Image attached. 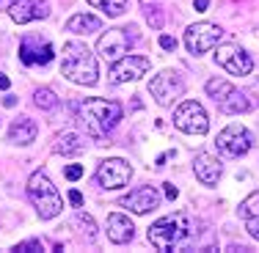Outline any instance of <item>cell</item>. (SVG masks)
Returning a JSON list of instances; mask_svg holds the SVG:
<instances>
[{
	"label": "cell",
	"mask_w": 259,
	"mask_h": 253,
	"mask_svg": "<svg viewBox=\"0 0 259 253\" xmlns=\"http://www.w3.org/2000/svg\"><path fill=\"white\" fill-rule=\"evenodd\" d=\"M121 105L113 99H85L77 108V121L91 140H105L121 121Z\"/></svg>",
	"instance_id": "1"
},
{
	"label": "cell",
	"mask_w": 259,
	"mask_h": 253,
	"mask_svg": "<svg viewBox=\"0 0 259 253\" xmlns=\"http://www.w3.org/2000/svg\"><path fill=\"white\" fill-rule=\"evenodd\" d=\"M61 72L77 85H94L100 80L97 69V58L83 41H66L64 44V61H61Z\"/></svg>",
	"instance_id": "2"
},
{
	"label": "cell",
	"mask_w": 259,
	"mask_h": 253,
	"mask_svg": "<svg viewBox=\"0 0 259 253\" xmlns=\"http://www.w3.org/2000/svg\"><path fill=\"white\" fill-rule=\"evenodd\" d=\"M190 234V223H188V215L185 212H174V215H165L160 218L155 226H149L146 231V239L152 242V248L157 250H174L188 239Z\"/></svg>",
	"instance_id": "3"
},
{
	"label": "cell",
	"mask_w": 259,
	"mask_h": 253,
	"mask_svg": "<svg viewBox=\"0 0 259 253\" xmlns=\"http://www.w3.org/2000/svg\"><path fill=\"white\" fill-rule=\"evenodd\" d=\"M28 195H30V201H33V207H36L41 220H50L55 215H61V209H64V198L58 195L55 184L41 171H36L28 179Z\"/></svg>",
	"instance_id": "4"
},
{
	"label": "cell",
	"mask_w": 259,
	"mask_h": 253,
	"mask_svg": "<svg viewBox=\"0 0 259 253\" xmlns=\"http://www.w3.org/2000/svg\"><path fill=\"white\" fill-rule=\"evenodd\" d=\"M133 30L135 28H110L108 33L100 36V41H97V53H100L105 61L124 58V55L130 53V47L135 44V39H138Z\"/></svg>",
	"instance_id": "5"
},
{
	"label": "cell",
	"mask_w": 259,
	"mask_h": 253,
	"mask_svg": "<svg viewBox=\"0 0 259 253\" xmlns=\"http://www.w3.org/2000/svg\"><path fill=\"white\" fill-rule=\"evenodd\" d=\"M221 36H224V30L218 25H212V22H196V25H190L185 30V47H188L190 55H204L212 47H218Z\"/></svg>",
	"instance_id": "6"
},
{
	"label": "cell",
	"mask_w": 259,
	"mask_h": 253,
	"mask_svg": "<svg viewBox=\"0 0 259 253\" xmlns=\"http://www.w3.org/2000/svg\"><path fill=\"white\" fill-rule=\"evenodd\" d=\"M174 124L177 129H182L188 135H204L209 129V119H207V110L199 102L188 99L174 110Z\"/></svg>",
	"instance_id": "7"
},
{
	"label": "cell",
	"mask_w": 259,
	"mask_h": 253,
	"mask_svg": "<svg viewBox=\"0 0 259 253\" xmlns=\"http://www.w3.org/2000/svg\"><path fill=\"white\" fill-rule=\"evenodd\" d=\"M215 143H218V151H224L226 157H243V154L251 151L254 138H251V132L243 124H229L218 132Z\"/></svg>",
	"instance_id": "8"
},
{
	"label": "cell",
	"mask_w": 259,
	"mask_h": 253,
	"mask_svg": "<svg viewBox=\"0 0 259 253\" xmlns=\"http://www.w3.org/2000/svg\"><path fill=\"white\" fill-rule=\"evenodd\" d=\"M215 61H218L221 69H226L229 75H251L254 72V58L243 50L240 44H221L218 53H215Z\"/></svg>",
	"instance_id": "9"
},
{
	"label": "cell",
	"mask_w": 259,
	"mask_h": 253,
	"mask_svg": "<svg viewBox=\"0 0 259 253\" xmlns=\"http://www.w3.org/2000/svg\"><path fill=\"white\" fill-rule=\"evenodd\" d=\"M130 179H133V168H130V163H124L119 157L102 160L100 168H97V182L105 190H119L124 184H130Z\"/></svg>",
	"instance_id": "10"
},
{
	"label": "cell",
	"mask_w": 259,
	"mask_h": 253,
	"mask_svg": "<svg viewBox=\"0 0 259 253\" xmlns=\"http://www.w3.org/2000/svg\"><path fill=\"white\" fill-rule=\"evenodd\" d=\"M185 91V83H182V77L177 75V72H171V69H165V72H160V75L152 77V83H149V94L155 96V102L157 105H171Z\"/></svg>",
	"instance_id": "11"
},
{
	"label": "cell",
	"mask_w": 259,
	"mask_h": 253,
	"mask_svg": "<svg viewBox=\"0 0 259 253\" xmlns=\"http://www.w3.org/2000/svg\"><path fill=\"white\" fill-rule=\"evenodd\" d=\"M149 58H144V55H124V58L113 61V66H110V83H133V80L144 77L146 72H149Z\"/></svg>",
	"instance_id": "12"
},
{
	"label": "cell",
	"mask_w": 259,
	"mask_h": 253,
	"mask_svg": "<svg viewBox=\"0 0 259 253\" xmlns=\"http://www.w3.org/2000/svg\"><path fill=\"white\" fill-rule=\"evenodd\" d=\"M53 44L50 41H41L39 36H25L20 41V61L25 66H33V64H41L47 66L53 61Z\"/></svg>",
	"instance_id": "13"
},
{
	"label": "cell",
	"mask_w": 259,
	"mask_h": 253,
	"mask_svg": "<svg viewBox=\"0 0 259 253\" xmlns=\"http://www.w3.org/2000/svg\"><path fill=\"white\" fill-rule=\"evenodd\" d=\"M121 207H127L130 212H135V215H146V212H152V209L160 207V193L155 187H138V190H133L130 195L121 198Z\"/></svg>",
	"instance_id": "14"
},
{
	"label": "cell",
	"mask_w": 259,
	"mask_h": 253,
	"mask_svg": "<svg viewBox=\"0 0 259 253\" xmlns=\"http://www.w3.org/2000/svg\"><path fill=\"white\" fill-rule=\"evenodd\" d=\"M193 171H196V179H199L201 184H218L221 174H224V165H221L218 157L201 151V154H196V160H193Z\"/></svg>",
	"instance_id": "15"
},
{
	"label": "cell",
	"mask_w": 259,
	"mask_h": 253,
	"mask_svg": "<svg viewBox=\"0 0 259 253\" xmlns=\"http://www.w3.org/2000/svg\"><path fill=\"white\" fill-rule=\"evenodd\" d=\"M105 228H108V239H110V242H116V245L130 242V239H133V234H135L133 220H130L127 215H121V212L108 215V223H105Z\"/></svg>",
	"instance_id": "16"
},
{
	"label": "cell",
	"mask_w": 259,
	"mask_h": 253,
	"mask_svg": "<svg viewBox=\"0 0 259 253\" xmlns=\"http://www.w3.org/2000/svg\"><path fill=\"white\" fill-rule=\"evenodd\" d=\"M36 132H39V127H36L33 119H28V116H20V119H14V124L9 129V140L14 146H28L36 140Z\"/></svg>",
	"instance_id": "17"
},
{
	"label": "cell",
	"mask_w": 259,
	"mask_h": 253,
	"mask_svg": "<svg viewBox=\"0 0 259 253\" xmlns=\"http://www.w3.org/2000/svg\"><path fill=\"white\" fill-rule=\"evenodd\" d=\"M100 28H102V22H100V17H94V14H75L66 22V30H69V33H77V36L97 33Z\"/></svg>",
	"instance_id": "18"
},
{
	"label": "cell",
	"mask_w": 259,
	"mask_h": 253,
	"mask_svg": "<svg viewBox=\"0 0 259 253\" xmlns=\"http://www.w3.org/2000/svg\"><path fill=\"white\" fill-rule=\"evenodd\" d=\"M83 138H80L77 132H61L58 138H55V143H53V151L55 154H77V151H83Z\"/></svg>",
	"instance_id": "19"
},
{
	"label": "cell",
	"mask_w": 259,
	"mask_h": 253,
	"mask_svg": "<svg viewBox=\"0 0 259 253\" xmlns=\"http://www.w3.org/2000/svg\"><path fill=\"white\" fill-rule=\"evenodd\" d=\"M218 110H224V113H229V116H240V113H248L251 110V102L245 94H240V91L234 88L224 102H218Z\"/></svg>",
	"instance_id": "20"
},
{
	"label": "cell",
	"mask_w": 259,
	"mask_h": 253,
	"mask_svg": "<svg viewBox=\"0 0 259 253\" xmlns=\"http://www.w3.org/2000/svg\"><path fill=\"white\" fill-rule=\"evenodd\" d=\"M9 14H11V20H14L17 25H28L30 20H36V14H33V0H11Z\"/></svg>",
	"instance_id": "21"
},
{
	"label": "cell",
	"mask_w": 259,
	"mask_h": 253,
	"mask_svg": "<svg viewBox=\"0 0 259 253\" xmlns=\"http://www.w3.org/2000/svg\"><path fill=\"white\" fill-rule=\"evenodd\" d=\"M234 91V85L232 83H226V80H218V77H212V80H207V94L212 96V102L218 105V102H224L226 96H229Z\"/></svg>",
	"instance_id": "22"
},
{
	"label": "cell",
	"mask_w": 259,
	"mask_h": 253,
	"mask_svg": "<svg viewBox=\"0 0 259 253\" xmlns=\"http://www.w3.org/2000/svg\"><path fill=\"white\" fill-rule=\"evenodd\" d=\"M33 105L41 110H55L58 108V96H55V91H50V88H36L33 91Z\"/></svg>",
	"instance_id": "23"
},
{
	"label": "cell",
	"mask_w": 259,
	"mask_h": 253,
	"mask_svg": "<svg viewBox=\"0 0 259 253\" xmlns=\"http://www.w3.org/2000/svg\"><path fill=\"white\" fill-rule=\"evenodd\" d=\"M94 9H100L105 11L108 17H119L121 11H124V6H127V0H89Z\"/></svg>",
	"instance_id": "24"
},
{
	"label": "cell",
	"mask_w": 259,
	"mask_h": 253,
	"mask_svg": "<svg viewBox=\"0 0 259 253\" xmlns=\"http://www.w3.org/2000/svg\"><path fill=\"white\" fill-rule=\"evenodd\" d=\"M141 6H144V11H146V20H149V25L155 28V30L163 28V11H160L157 3H152V0H141Z\"/></svg>",
	"instance_id": "25"
},
{
	"label": "cell",
	"mask_w": 259,
	"mask_h": 253,
	"mask_svg": "<svg viewBox=\"0 0 259 253\" xmlns=\"http://www.w3.org/2000/svg\"><path fill=\"white\" fill-rule=\"evenodd\" d=\"M237 212L243 215V218H256V215H259V190H256V193H251L248 198L240 204Z\"/></svg>",
	"instance_id": "26"
},
{
	"label": "cell",
	"mask_w": 259,
	"mask_h": 253,
	"mask_svg": "<svg viewBox=\"0 0 259 253\" xmlns=\"http://www.w3.org/2000/svg\"><path fill=\"white\" fill-rule=\"evenodd\" d=\"M77 223L83 226V231H85V237H89V239L97 237V226H94V220H91V215L80 212V215H77Z\"/></svg>",
	"instance_id": "27"
},
{
	"label": "cell",
	"mask_w": 259,
	"mask_h": 253,
	"mask_svg": "<svg viewBox=\"0 0 259 253\" xmlns=\"http://www.w3.org/2000/svg\"><path fill=\"white\" fill-rule=\"evenodd\" d=\"M14 250H17V253H36V250H45V245H41L39 239H28V242L14 245Z\"/></svg>",
	"instance_id": "28"
},
{
	"label": "cell",
	"mask_w": 259,
	"mask_h": 253,
	"mask_svg": "<svg viewBox=\"0 0 259 253\" xmlns=\"http://www.w3.org/2000/svg\"><path fill=\"white\" fill-rule=\"evenodd\" d=\"M33 14H36V20H47V17H50V9H47V3H45V0L33 3Z\"/></svg>",
	"instance_id": "29"
},
{
	"label": "cell",
	"mask_w": 259,
	"mask_h": 253,
	"mask_svg": "<svg viewBox=\"0 0 259 253\" xmlns=\"http://www.w3.org/2000/svg\"><path fill=\"white\" fill-rule=\"evenodd\" d=\"M245 220H248V223H245L248 234H251L254 239H259V215H256V218H245Z\"/></svg>",
	"instance_id": "30"
},
{
	"label": "cell",
	"mask_w": 259,
	"mask_h": 253,
	"mask_svg": "<svg viewBox=\"0 0 259 253\" xmlns=\"http://www.w3.org/2000/svg\"><path fill=\"white\" fill-rule=\"evenodd\" d=\"M80 176H83V165H69V168H66V179H69V182H77Z\"/></svg>",
	"instance_id": "31"
},
{
	"label": "cell",
	"mask_w": 259,
	"mask_h": 253,
	"mask_svg": "<svg viewBox=\"0 0 259 253\" xmlns=\"http://www.w3.org/2000/svg\"><path fill=\"white\" fill-rule=\"evenodd\" d=\"M160 47H163V50H174L177 39H171V36H160Z\"/></svg>",
	"instance_id": "32"
},
{
	"label": "cell",
	"mask_w": 259,
	"mask_h": 253,
	"mask_svg": "<svg viewBox=\"0 0 259 253\" xmlns=\"http://www.w3.org/2000/svg\"><path fill=\"white\" fill-rule=\"evenodd\" d=\"M69 201L75 204V207H80V204H83V195H80L77 190H69Z\"/></svg>",
	"instance_id": "33"
},
{
	"label": "cell",
	"mask_w": 259,
	"mask_h": 253,
	"mask_svg": "<svg viewBox=\"0 0 259 253\" xmlns=\"http://www.w3.org/2000/svg\"><path fill=\"white\" fill-rule=\"evenodd\" d=\"M165 195H168V198H171V201H174V198H177V195H180V190H177V187H174V184H165Z\"/></svg>",
	"instance_id": "34"
},
{
	"label": "cell",
	"mask_w": 259,
	"mask_h": 253,
	"mask_svg": "<svg viewBox=\"0 0 259 253\" xmlns=\"http://www.w3.org/2000/svg\"><path fill=\"white\" fill-rule=\"evenodd\" d=\"M193 9H196V11H207V9H209V0H196Z\"/></svg>",
	"instance_id": "35"
},
{
	"label": "cell",
	"mask_w": 259,
	"mask_h": 253,
	"mask_svg": "<svg viewBox=\"0 0 259 253\" xmlns=\"http://www.w3.org/2000/svg\"><path fill=\"white\" fill-rule=\"evenodd\" d=\"M3 105H6V108H14V105H17V96H6V99H3Z\"/></svg>",
	"instance_id": "36"
},
{
	"label": "cell",
	"mask_w": 259,
	"mask_h": 253,
	"mask_svg": "<svg viewBox=\"0 0 259 253\" xmlns=\"http://www.w3.org/2000/svg\"><path fill=\"white\" fill-rule=\"evenodd\" d=\"M9 85H11V83H9V77H6V75H0V88L6 91V88H9Z\"/></svg>",
	"instance_id": "37"
},
{
	"label": "cell",
	"mask_w": 259,
	"mask_h": 253,
	"mask_svg": "<svg viewBox=\"0 0 259 253\" xmlns=\"http://www.w3.org/2000/svg\"><path fill=\"white\" fill-rule=\"evenodd\" d=\"M9 6H11V0H0V11H9Z\"/></svg>",
	"instance_id": "38"
}]
</instances>
